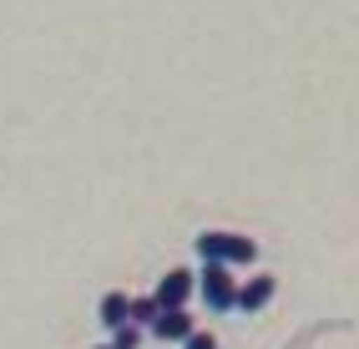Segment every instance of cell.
Wrapping results in <instances>:
<instances>
[{"mask_svg": "<svg viewBox=\"0 0 359 349\" xmlns=\"http://www.w3.org/2000/svg\"><path fill=\"white\" fill-rule=\"evenodd\" d=\"M198 294H203V304L208 314H233L238 309V278L228 264H203L198 268Z\"/></svg>", "mask_w": 359, "mask_h": 349, "instance_id": "6da1fadb", "label": "cell"}, {"mask_svg": "<svg viewBox=\"0 0 359 349\" xmlns=\"http://www.w3.org/2000/svg\"><path fill=\"white\" fill-rule=\"evenodd\" d=\"M157 304L162 309H187V299L198 294V273H187V268H167L162 278H157Z\"/></svg>", "mask_w": 359, "mask_h": 349, "instance_id": "7a4b0ae2", "label": "cell"}, {"mask_svg": "<svg viewBox=\"0 0 359 349\" xmlns=\"http://www.w3.org/2000/svg\"><path fill=\"white\" fill-rule=\"evenodd\" d=\"M147 334H152V339H162V344H187V339L198 334V319L187 314V309H162V314H157V324H152Z\"/></svg>", "mask_w": 359, "mask_h": 349, "instance_id": "3957f363", "label": "cell"}, {"mask_svg": "<svg viewBox=\"0 0 359 349\" xmlns=\"http://www.w3.org/2000/svg\"><path fill=\"white\" fill-rule=\"evenodd\" d=\"M273 294H278V278H273V273H253V278H243V284H238V314L269 309Z\"/></svg>", "mask_w": 359, "mask_h": 349, "instance_id": "277c9868", "label": "cell"}, {"mask_svg": "<svg viewBox=\"0 0 359 349\" xmlns=\"http://www.w3.org/2000/svg\"><path fill=\"white\" fill-rule=\"evenodd\" d=\"M97 324L102 329H122V324H132V294L127 289H107L102 294V304H97Z\"/></svg>", "mask_w": 359, "mask_h": 349, "instance_id": "5b68a950", "label": "cell"}, {"mask_svg": "<svg viewBox=\"0 0 359 349\" xmlns=\"http://www.w3.org/2000/svg\"><path fill=\"white\" fill-rule=\"evenodd\" d=\"M258 259V243L248 238V233H228V238H223V264L228 268H248Z\"/></svg>", "mask_w": 359, "mask_h": 349, "instance_id": "8992f818", "label": "cell"}, {"mask_svg": "<svg viewBox=\"0 0 359 349\" xmlns=\"http://www.w3.org/2000/svg\"><path fill=\"white\" fill-rule=\"evenodd\" d=\"M157 314H162L157 294H137V299H132V324H137V329H152Z\"/></svg>", "mask_w": 359, "mask_h": 349, "instance_id": "52a82bcc", "label": "cell"}, {"mask_svg": "<svg viewBox=\"0 0 359 349\" xmlns=\"http://www.w3.org/2000/svg\"><path fill=\"white\" fill-rule=\"evenodd\" d=\"M142 334H147V329H137V324H122V329L111 334V349H137V344H142Z\"/></svg>", "mask_w": 359, "mask_h": 349, "instance_id": "ba28073f", "label": "cell"}, {"mask_svg": "<svg viewBox=\"0 0 359 349\" xmlns=\"http://www.w3.org/2000/svg\"><path fill=\"white\" fill-rule=\"evenodd\" d=\"M182 349H218V339H212L208 329H198V334H193V339H187Z\"/></svg>", "mask_w": 359, "mask_h": 349, "instance_id": "9c48e42d", "label": "cell"}, {"mask_svg": "<svg viewBox=\"0 0 359 349\" xmlns=\"http://www.w3.org/2000/svg\"><path fill=\"white\" fill-rule=\"evenodd\" d=\"M97 349H111V344H97Z\"/></svg>", "mask_w": 359, "mask_h": 349, "instance_id": "30bf717a", "label": "cell"}]
</instances>
